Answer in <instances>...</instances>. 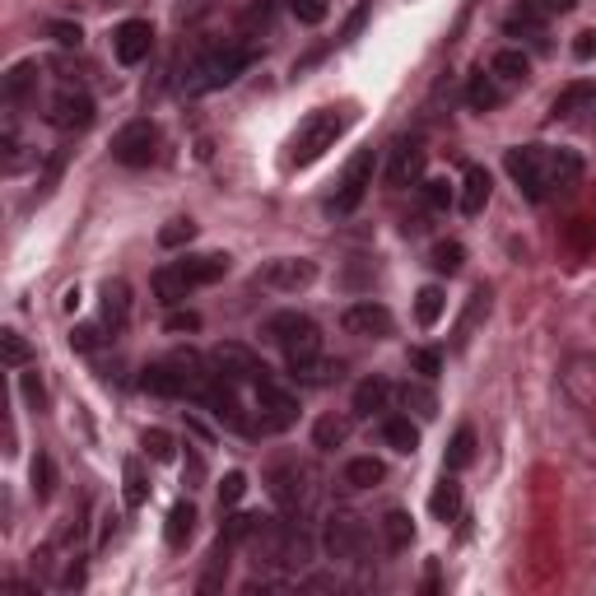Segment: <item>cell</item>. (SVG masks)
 Instances as JSON below:
<instances>
[{
  "instance_id": "1",
  "label": "cell",
  "mask_w": 596,
  "mask_h": 596,
  "mask_svg": "<svg viewBox=\"0 0 596 596\" xmlns=\"http://www.w3.org/2000/svg\"><path fill=\"white\" fill-rule=\"evenodd\" d=\"M508 177L517 182V191L527 201H550L555 191L573 187L583 177V159L578 149H564V145H517L508 149Z\"/></svg>"
},
{
  "instance_id": "2",
  "label": "cell",
  "mask_w": 596,
  "mask_h": 596,
  "mask_svg": "<svg viewBox=\"0 0 596 596\" xmlns=\"http://www.w3.org/2000/svg\"><path fill=\"white\" fill-rule=\"evenodd\" d=\"M215 382H219L215 359H201V354L187 350V354H168L159 364H149L140 387L154 396H173V401H205Z\"/></svg>"
},
{
  "instance_id": "3",
  "label": "cell",
  "mask_w": 596,
  "mask_h": 596,
  "mask_svg": "<svg viewBox=\"0 0 596 596\" xmlns=\"http://www.w3.org/2000/svg\"><path fill=\"white\" fill-rule=\"evenodd\" d=\"M345 126H350V112H345V108H317V112H308V117H303V126L294 131V140H289V159H294L298 168L317 163L326 149L345 136Z\"/></svg>"
},
{
  "instance_id": "4",
  "label": "cell",
  "mask_w": 596,
  "mask_h": 596,
  "mask_svg": "<svg viewBox=\"0 0 596 596\" xmlns=\"http://www.w3.org/2000/svg\"><path fill=\"white\" fill-rule=\"evenodd\" d=\"M261 336L285 350L289 368L322 359V331H317V322H312V317H303V312H275L271 322L261 326Z\"/></svg>"
},
{
  "instance_id": "5",
  "label": "cell",
  "mask_w": 596,
  "mask_h": 596,
  "mask_svg": "<svg viewBox=\"0 0 596 596\" xmlns=\"http://www.w3.org/2000/svg\"><path fill=\"white\" fill-rule=\"evenodd\" d=\"M247 47H219V52L201 56L196 66L187 70V80H182V89H187V98H201V94H215V89H229L238 75L247 70Z\"/></svg>"
},
{
  "instance_id": "6",
  "label": "cell",
  "mask_w": 596,
  "mask_h": 596,
  "mask_svg": "<svg viewBox=\"0 0 596 596\" xmlns=\"http://www.w3.org/2000/svg\"><path fill=\"white\" fill-rule=\"evenodd\" d=\"M322 545L331 559H345V564H364L368 559V527L364 517L354 513H331L322 531Z\"/></svg>"
},
{
  "instance_id": "7",
  "label": "cell",
  "mask_w": 596,
  "mask_h": 596,
  "mask_svg": "<svg viewBox=\"0 0 596 596\" xmlns=\"http://www.w3.org/2000/svg\"><path fill=\"white\" fill-rule=\"evenodd\" d=\"M42 117H47V126H56V131H84V126L94 122V98L84 94L80 84L66 80L52 98H47Z\"/></svg>"
},
{
  "instance_id": "8",
  "label": "cell",
  "mask_w": 596,
  "mask_h": 596,
  "mask_svg": "<svg viewBox=\"0 0 596 596\" xmlns=\"http://www.w3.org/2000/svg\"><path fill=\"white\" fill-rule=\"evenodd\" d=\"M294 420H298V396L285 392L275 378H261L257 382V424H261V434H285Z\"/></svg>"
},
{
  "instance_id": "9",
  "label": "cell",
  "mask_w": 596,
  "mask_h": 596,
  "mask_svg": "<svg viewBox=\"0 0 596 596\" xmlns=\"http://www.w3.org/2000/svg\"><path fill=\"white\" fill-rule=\"evenodd\" d=\"M373 173H378V154H373V149H359L350 159V168H345V177H340V191H336V201H331V210H336V215H354V210L364 205L368 187H373Z\"/></svg>"
},
{
  "instance_id": "10",
  "label": "cell",
  "mask_w": 596,
  "mask_h": 596,
  "mask_svg": "<svg viewBox=\"0 0 596 596\" xmlns=\"http://www.w3.org/2000/svg\"><path fill=\"white\" fill-rule=\"evenodd\" d=\"M159 154V131L154 122H126L117 136H112V159L122 168H149Z\"/></svg>"
},
{
  "instance_id": "11",
  "label": "cell",
  "mask_w": 596,
  "mask_h": 596,
  "mask_svg": "<svg viewBox=\"0 0 596 596\" xmlns=\"http://www.w3.org/2000/svg\"><path fill=\"white\" fill-rule=\"evenodd\" d=\"M559 387L578 410H596V354H569L559 368Z\"/></svg>"
},
{
  "instance_id": "12",
  "label": "cell",
  "mask_w": 596,
  "mask_h": 596,
  "mask_svg": "<svg viewBox=\"0 0 596 596\" xmlns=\"http://www.w3.org/2000/svg\"><path fill=\"white\" fill-rule=\"evenodd\" d=\"M340 326H345L350 336H359V340H387V336L396 331V317H392V308H382V303L364 298V303H354V308H345Z\"/></svg>"
},
{
  "instance_id": "13",
  "label": "cell",
  "mask_w": 596,
  "mask_h": 596,
  "mask_svg": "<svg viewBox=\"0 0 596 596\" xmlns=\"http://www.w3.org/2000/svg\"><path fill=\"white\" fill-rule=\"evenodd\" d=\"M312 280H317V261H308V257H275L261 266V285L280 289V294H298Z\"/></svg>"
},
{
  "instance_id": "14",
  "label": "cell",
  "mask_w": 596,
  "mask_h": 596,
  "mask_svg": "<svg viewBox=\"0 0 596 596\" xmlns=\"http://www.w3.org/2000/svg\"><path fill=\"white\" fill-rule=\"evenodd\" d=\"M210 359H215L219 378H229L233 387H243V382H252V387H257L261 378H271V368L261 364V359L247 350V345H219Z\"/></svg>"
},
{
  "instance_id": "15",
  "label": "cell",
  "mask_w": 596,
  "mask_h": 596,
  "mask_svg": "<svg viewBox=\"0 0 596 596\" xmlns=\"http://www.w3.org/2000/svg\"><path fill=\"white\" fill-rule=\"evenodd\" d=\"M149 52H154V24L149 19H126V24L112 28V56L122 66H140V61H149Z\"/></svg>"
},
{
  "instance_id": "16",
  "label": "cell",
  "mask_w": 596,
  "mask_h": 596,
  "mask_svg": "<svg viewBox=\"0 0 596 596\" xmlns=\"http://www.w3.org/2000/svg\"><path fill=\"white\" fill-rule=\"evenodd\" d=\"M173 266L182 271V280H187L191 289H205L229 275V252H196V257H182V261H173Z\"/></svg>"
},
{
  "instance_id": "17",
  "label": "cell",
  "mask_w": 596,
  "mask_h": 596,
  "mask_svg": "<svg viewBox=\"0 0 596 596\" xmlns=\"http://www.w3.org/2000/svg\"><path fill=\"white\" fill-rule=\"evenodd\" d=\"M424 177V145L420 140H396L392 163H387V182L392 187H415Z\"/></svg>"
},
{
  "instance_id": "18",
  "label": "cell",
  "mask_w": 596,
  "mask_h": 596,
  "mask_svg": "<svg viewBox=\"0 0 596 596\" xmlns=\"http://www.w3.org/2000/svg\"><path fill=\"white\" fill-rule=\"evenodd\" d=\"M266 485H271V499L280 508H298L303 503V466L298 461H280L266 471Z\"/></svg>"
},
{
  "instance_id": "19",
  "label": "cell",
  "mask_w": 596,
  "mask_h": 596,
  "mask_svg": "<svg viewBox=\"0 0 596 596\" xmlns=\"http://www.w3.org/2000/svg\"><path fill=\"white\" fill-rule=\"evenodd\" d=\"M503 98H508V84L494 80L489 70H475L471 84H466V103H471V112H494V108H503Z\"/></svg>"
},
{
  "instance_id": "20",
  "label": "cell",
  "mask_w": 596,
  "mask_h": 596,
  "mask_svg": "<svg viewBox=\"0 0 596 596\" xmlns=\"http://www.w3.org/2000/svg\"><path fill=\"white\" fill-rule=\"evenodd\" d=\"M489 187H494V182H489V173L480 168V163H471V168H466V177H461V196H457L461 215H466V219L480 215V210L489 205Z\"/></svg>"
},
{
  "instance_id": "21",
  "label": "cell",
  "mask_w": 596,
  "mask_h": 596,
  "mask_svg": "<svg viewBox=\"0 0 596 596\" xmlns=\"http://www.w3.org/2000/svg\"><path fill=\"white\" fill-rule=\"evenodd\" d=\"M583 112H596V84H569V89L550 103V117H555V122H573V117H583Z\"/></svg>"
},
{
  "instance_id": "22",
  "label": "cell",
  "mask_w": 596,
  "mask_h": 596,
  "mask_svg": "<svg viewBox=\"0 0 596 596\" xmlns=\"http://www.w3.org/2000/svg\"><path fill=\"white\" fill-rule=\"evenodd\" d=\"M126 322H131V285L126 280H108L103 285V326L122 331Z\"/></svg>"
},
{
  "instance_id": "23",
  "label": "cell",
  "mask_w": 596,
  "mask_h": 596,
  "mask_svg": "<svg viewBox=\"0 0 596 596\" xmlns=\"http://www.w3.org/2000/svg\"><path fill=\"white\" fill-rule=\"evenodd\" d=\"M33 94H38V61H14L10 75H5V103L19 108Z\"/></svg>"
},
{
  "instance_id": "24",
  "label": "cell",
  "mask_w": 596,
  "mask_h": 596,
  "mask_svg": "<svg viewBox=\"0 0 596 596\" xmlns=\"http://www.w3.org/2000/svg\"><path fill=\"white\" fill-rule=\"evenodd\" d=\"M392 382L387 378H364L354 387V415H382V410L392 406Z\"/></svg>"
},
{
  "instance_id": "25",
  "label": "cell",
  "mask_w": 596,
  "mask_h": 596,
  "mask_svg": "<svg viewBox=\"0 0 596 596\" xmlns=\"http://www.w3.org/2000/svg\"><path fill=\"white\" fill-rule=\"evenodd\" d=\"M191 536H196V508L182 499V503H173V508H168V522H163V541L173 545V550H187Z\"/></svg>"
},
{
  "instance_id": "26",
  "label": "cell",
  "mask_w": 596,
  "mask_h": 596,
  "mask_svg": "<svg viewBox=\"0 0 596 596\" xmlns=\"http://www.w3.org/2000/svg\"><path fill=\"white\" fill-rule=\"evenodd\" d=\"M489 75H494V80H503L508 89H513V84H522L531 75L527 52H517V47H503V52H494V56H489Z\"/></svg>"
},
{
  "instance_id": "27",
  "label": "cell",
  "mask_w": 596,
  "mask_h": 596,
  "mask_svg": "<svg viewBox=\"0 0 596 596\" xmlns=\"http://www.w3.org/2000/svg\"><path fill=\"white\" fill-rule=\"evenodd\" d=\"M387 480V466H382L378 457H354L345 461V471H340V485L345 489H373Z\"/></svg>"
},
{
  "instance_id": "28",
  "label": "cell",
  "mask_w": 596,
  "mask_h": 596,
  "mask_svg": "<svg viewBox=\"0 0 596 596\" xmlns=\"http://www.w3.org/2000/svg\"><path fill=\"white\" fill-rule=\"evenodd\" d=\"M382 443L392 447V452H415L420 447V424L410 420V415H387L382 420Z\"/></svg>"
},
{
  "instance_id": "29",
  "label": "cell",
  "mask_w": 596,
  "mask_h": 596,
  "mask_svg": "<svg viewBox=\"0 0 596 596\" xmlns=\"http://www.w3.org/2000/svg\"><path fill=\"white\" fill-rule=\"evenodd\" d=\"M429 513L438 517V522H452V517L461 513V485L452 480V475L443 471V480L434 485V499H429Z\"/></svg>"
},
{
  "instance_id": "30",
  "label": "cell",
  "mask_w": 596,
  "mask_h": 596,
  "mask_svg": "<svg viewBox=\"0 0 596 596\" xmlns=\"http://www.w3.org/2000/svg\"><path fill=\"white\" fill-rule=\"evenodd\" d=\"M154 294H159L163 308H177V303L191 294V285L182 280V271H177V266H159V271H154Z\"/></svg>"
},
{
  "instance_id": "31",
  "label": "cell",
  "mask_w": 596,
  "mask_h": 596,
  "mask_svg": "<svg viewBox=\"0 0 596 596\" xmlns=\"http://www.w3.org/2000/svg\"><path fill=\"white\" fill-rule=\"evenodd\" d=\"M345 438H350V415H322L312 429V447H322V452H336Z\"/></svg>"
},
{
  "instance_id": "32",
  "label": "cell",
  "mask_w": 596,
  "mask_h": 596,
  "mask_svg": "<svg viewBox=\"0 0 596 596\" xmlns=\"http://www.w3.org/2000/svg\"><path fill=\"white\" fill-rule=\"evenodd\" d=\"M122 480H126V508L136 513V508H145V499H149V480H145V466H140V457H126V466H122Z\"/></svg>"
},
{
  "instance_id": "33",
  "label": "cell",
  "mask_w": 596,
  "mask_h": 596,
  "mask_svg": "<svg viewBox=\"0 0 596 596\" xmlns=\"http://www.w3.org/2000/svg\"><path fill=\"white\" fill-rule=\"evenodd\" d=\"M401 406H406L415 420H434V415H438V396L429 392L424 382H406V387H401Z\"/></svg>"
},
{
  "instance_id": "34",
  "label": "cell",
  "mask_w": 596,
  "mask_h": 596,
  "mask_svg": "<svg viewBox=\"0 0 596 596\" xmlns=\"http://www.w3.org/2000/svg\"><path fill=\"white\" fill-rule=\"evenodd\" d=\"M382 536H387V550H410V541H415V522H410V513L392 508V513L382 517Z\"/></svg>"
},
{
  "instance_id": "35",
  "label": "cell",
  "mask_w": 596,
  "mask_h": 596,
  "mask_svg": "<svg viewBox=\"0 0 596 596\" xmlns=\"http://www.w3.org/2000/svg\"><path fill=\"white\" fill-rule=\"evenodd\" d=\"M447 312V294L438 285H424L420 294H415V317H420V326H438Z\"/></svg>"
},
{
  "instance_id": "36",
  "label": "cell",
  "mask_w": 596,
  "mask_h": 596,
  "mask_svg": "<svg viewBox=\"0 0 596 596\" xmlns=\"http://www.w3.org/2000/svg\"><path fill=\"white\" fill-rule=\"evenodd\" d=\"M485 312H489V289L480 285V289H475V294H471V303H466V312H461V322H457V336H452V345H457V350H461V345H466V340H471L475 322H480V317H485Z\"/></svg>"
},
{
  "instance_id": "37",
  "label": "cell",
  "mask_w": 596,
  "mask_h": 596,
  "mask_svg": "<svg viewBox=\"0 0 596 596\" xmlns=\"http://www.w3.org/2000/svg\"><path fill=\"white\" fill-rule=\"evenodd\" d=\"M503 28H508V33H513V38H531V42H545V14L527 10V5H522V10H517V14H508V19H503Z\"/></svg>"
},
{
  "instance_id": "38",
  "label": "cell",
  "mask_w": 596,
  "mask_h": 596,
  "mask_svg": "<svg viewBox=\"0 0 596 596\" xmlns=\"http://www.w3.org/2000/svg\"><path fill=\"white\" fill-rule=\"evenodd\" d=\"M471 461H475V434H471V429H457V434H452V443H447L443 466H447V471H466Z\"/></svg>"
},
{
  "instance_id": "39",
  "label": "cell",
  "mask_w": 596,
  "mask_h": 596,
  "mask_svg": "<svg viewBox=\"0 0 596 596\" xmlns=\"http://www.w3.org/2000/svg\"><path fill=\"white\" fill-rule=\"evenodd\" d=\"M429 266H434L438 275H457L461 266H466V247L461 243H438L434 257H429Z\"/></svg>"
},
{
  "instance_id": "40",
  "label": "cell",
  "mask_w": 596,
  "mask_h": 596,
  "mask_svg": "<svg viewBox=\"0 0 596 596\" xmlns=\"http://www.w3.org/2000/svg\"><path fill=\"white\" fill-rule=\"evenodd\" d=\"M0 354H5V364H10V368H24L33 350H28V340L10 326V331H0Z\"/></svg>"
},
{
  "instance_id": "41",
  "label": "cell",
  "mask_w": 596,
  "mask_h": 596,
  "mask_svg": "<svg viewBox=\"0 0 596 596\" xmlns=\"http://www.w3.org/2000/svg\"><path fill=\"white\" fill-rule=\"evenodd\" d=\"M52 489H56V466L47 452H38V461H33V494H38V499H52Z\"/></svg>"
},
{
  "instance_id": "42",
  "label": "cell",
  "mask_w": 596,
  "mask_h": 596,
  "mask_svg": "<svg viewBox=\"0 0 596 596\" xmlns=\"http://www.w3.org/2000/svg\"><path fill=\"white\" fill-rule=\"evenodd\" d=\"M140 447H145L149 457L154 461H173V434H163V429H145V434H140Z\"/></svg>"
},
{
  "instance_id": "43",
  "label": "cell",
  "mask_w": 596,
  "mask_h": 596,
  "mask_svg": "<svg viewBox=\"0 0 596 596\" xmlns=\"http://www.w3.org/2000/svg\"><path fill=\"white\" fill-rule=\"evenodd\" d=\"M191 238H196V224H191V219H173V224L159 229V243L168 247V252H173V247H187Z\"/></svg>"
},
{
  "instance_id": "44",
  "label": "cell",
  "mask_w": 596,
  "mask_h": 596,
  "mask_svg": "<svg viewBox=\"0 0 596 596\" xmlns=\"http://www.w3.org/2000/svg\"><path fill=\"white\" fill-rule=\"evenodd\" d=\"M420 191H424V205H429V210H447V205H452V196H457L447 177H429Z\"/></svg>"
},
{
  "instance_id": "45",
  "label": "cell",
  "mask_w": 596,
  "mask_h": 596,
  "mask_svg": "<svg viewBox=\"0 0 596 596\" xmlns=\"http://www.w3.org/2000/svg\"><path fill=\"white\" fill-rule=\"evenodd\" d=\"M298 382H308V387H326V382L336 378V368L331 364H322V359H312V364H298V368H289Z\"/></svg>"
},
{
  "instance_id": "46",
  "label": "cell",
  "mask_w": 596,
  "mask_h": 596,
  "mask_svg": "<svg viewBox=\"0 0 596 596\" xmlns=\"http://www.w3.org/2000/svg\"><path fill=\"white\" fill-rule=\"evenodd\" d=\"M410 368H415V373L429 382V378H438V373H443V354H438V350H410Z\"/></svg>"
},
{
  "instance_id": "47",
  "label": "cell",
  "mask_w": 596,
  "mask_h": 596,
  "mask_svg": "<svg viewBox=\"0 0 596 596\" xmlns=\"http://www.w3.org/2000/svg\"><path fill=\"white\" fill-rule=\"evenodd\" d=\"M289 10H294L298 24H322L326 14H331V5L326 0H289Z\"/></svg>"
},
{
  "instance_id": "48",
  "label": "cell",
  "mask_w": 596,
  "mask_h": 596,
  "mask_svg": "<svg viewBox=\"0 0 596 596\" xmlns=\"http://www.w3.org/2000/svg\"><path fill=\"white\" fill-rule=\"evenodd\" d=\"M243 494H247V475L243 471H229V475H224V485H219V508H233Z\"/></svg>"
},
{
  "instance_id": "49",
  "label": "cell",
  "mask_w": 596,
  "mask_h": 596,
  "mask_svg": "<svg viewBox=\"0 0 596 596\" xmlns=\"http://www.w3.org/2000/svg\"><path fill=\"white\" fill-rule=\"evenodd\" d=\"M308 555H312V541H308V536H303V531H289L285 564H289V569H303V564H308Z\"/></svg>"
},
{
  "instance_id": "50",
  "label": "cell",
  "mask_w": 596,
  "mask_h": 596,
  "mask_svg": "<svg viewBox=\"0 0 596 596\" xmlns=\"http://www.w3.org/2000/svg\"><path fill=\"white\" fill-rule=\"evenodd\" d=\"M368 14H373V5H368V0H364V5H354V14L345 19V28H340V42L359 38V33H364V24H368Z\"/></svg>"
},
{
  "instance_id": "51",
  "label": "cell",
  "mask_w": 596,
  "mask_h": 596,
  "mask_svg": "<svg viewBox=\"0 0 596 596\" xmlns=\"http://www.w3.org/2000/svg\"><path fill=\"white\" fill-rule=\"evenodd\" d=\"M19 387H24V401H28L33 410L47 406V392H42V378H38V373H19Z\"/></svg>"
},
{
  "instance_id": "52",
  "label": "cell",
  "mask_w": 596,
  "mask_h": 596,
  "mask_svg": "<svg viewBox=\"0 0 596 596\" xmlns=\"http://www.w3.org/2000/svg\"><path fill=\"white\" fill-rule=\"evenodd\" d=\"M522 5H527V10H536V14H545V19H550V14L578 10V0H522Z\"/></svg>"
},
{
  "instance_id": "53",
  "label": "cell",
  "mask_w": 596,
  "mask_h": 596,
  "mask_svg": "<svg viewBox=\"0 0 596 596\" xmlns=\"http://www.w3.org/2000/svg\"><path fill=\"white\" fill-rule=\"evenodd\" d=\"M47 33H52L56 42H61V47H80V24H47Z\"/></svg>"
},
{
  "instance_id": "54",
  "label": "cell",
  "mask_w": 596,
  "mask_h": 596,
  "mask_svg": "<svg viewBox=\"0 0 596 596\" xmlns=\"http://www.w3.org/2000/svg\"><path fill=\"white\" fill-rule=\"evenodd\" d=\"M182 480H187V489H196L205 480V461L201 452H187V466H182Z\"/></svg>"
},
{
  "instance_id": "55",
  "label": "cell",
  "mask_w": 596,
  "mask_h": 596,
  "mask_svg": "<svg viewBox=\"0 0 596 596\" xmlns=\"http://www.w3.org/2000/svg\"><path fill=\"white\" fill-rule=\"evenodd\" d=\"M573 56H578V61H592L596 56V28H583V33L573 38Z\"/></svg>"
},
{
  "instance_id": "56",
  "label": "cell",
  "mask_w": 596,
  "mask_h": 596,
  "mask_svg": "<svg viewBox=\"0 0 596 596\" xmlns=\"http://www.w3.org/2000/svg\"><path fill=\"white\" fill-rule=\"evenodd\" d=\"M98 336H103L98 326H75V331H70V345H75V350H94Z\"/></svg>"
},
{
  "instance_id": "57",
  "label": "cell",
  "mask_w": 596,
  "mask_h": 596,
  "mask_svg": "<svg viewBox=\"0 0 596 596\" xmlns=\"http://www.w3.org/2000/svg\"><path fill=\"white\" fill-rule=\"evenodd\" d=\"M168 331H201V317H196V312H173V317H168Z\"/></svg>"
},
{
  "instance_id": "58",
  "label": "cell",
  "mask_w": 596,
  "mask_h": 596,
  "mask_svg": "<svg viewBox=\"0 0 596 596\" xmlns=\"http://www.w3.org/2000/svg\"><path fill=\"white\" fill-rule=\"evenodd\" d=\"M424 587H429V592H438V564H429V573H424Z\"/></svg>"
},
{
  "instance_id": "59",
  "label": "cell",
  "mask_w": 596,
  "mask_h": 596,
  "mask_svg": "<svg viewBox=\"0 0 596 596\" xmlns=\"http://www.w3.org/2000/svg\"><path fill=\"white\" fill-rule=\"evenodd\" d=\"M103 5H122V0H103Z\"/></svg>"
}]
</instances>
